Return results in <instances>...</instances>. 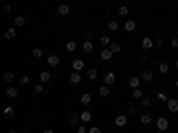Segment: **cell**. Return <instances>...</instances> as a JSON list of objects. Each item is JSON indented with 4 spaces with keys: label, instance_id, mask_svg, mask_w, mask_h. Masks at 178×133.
<instances>
[{
    "label": "cell",
    "instance_id": "6da1fadb",
    "mask_svg": "<svg viewBox=\"0 0 178 133\" xmlns=\"http://www.w3.org/2000/svg\"><path fill=\"white\" fill-rule=\"evenodd\" d=\"M155 126H157L160 132H166V130L169 128V121H168L166 117H159V119H157V123H155Z\"/></svg>",
    "mask_w": 178,
    "mask_h": 133
},
{
    "label": "cell",
    "instance_id": "7a4b0ae2",
    "mask_svg": "<svg viewBox=\"0 0 178 133\" xmlns=\"http://www.w3.org/2000/svg\"><path fill=\"white\" fill-rule=\"evenodd\" d=\"M103 82H105V85H114L116 84V75L112 71H107L105 76H103Z\"/></svg>",
    "mask_w": 178,
    "mask_h": 133
},
{
    "label": "cell",
    "instance_id": "3957f363",
    "mask_svg": "<svg viewBox=\"0 0 178 133\" xmlns=\"http://www.w3.org/2000/svg\"><path fill=\"white\" fill-rule=\"evenodd\" d=\"M127 121H128V117H127L125 114H119V116H116V119H114V124H116L118 128H123V126L127 124Z\"/></svg>",
    "mask_w": 178,
    "mask_h": 133
},
{
    "label": "cell",
    "instance_id": "277c9868",
    "mask_svg": "<svg viewBox=\"0 0 178 133\" xmlns=\"http://www.w3.org/2000/svg\"><path fill=\"white\" fill-rule=\"evenodd\" d=\"M168 110H169L171 114H177L178 112V100L177 98H171V100L168 101Z\"/></svg>",
    "mask_w": 178,
    "mask_h": 133
},
{
    "label": "cell",
    "instance_id": "5b68a950",
    "mask_svg": "<svg viewBox=\"0 0 178 133\" xmlns=\"http://www.w3.org/2000/svg\"><path fill=\"white\" fill-rule=\"evenodd\" d=\"M153 44H155V41L152 39V37H143V41H141V46L144 48V50H150V48H153Z\"/></svg>",
    "mask_w": 178,
    "mask_h": 133
},
{
    "label": "cell",
    "instance_id": "8992f818",
    "mask_svg": "<svg viewBox=\"0 0 178 133\" xmlns=\"http://www.w3.org/2000/svg\"><path fill=\"white\" fill-rule=\"evenodd\" d=\"M84 66H86V62H84L82 59H75V60H73V69H75L77 73H78V71H82V69H84Z\"/></svg>",
    "mask_w": 178,
    "mask_h": 133
},
{
    "label": "cell",
    "instance_id": "52a82bcc",
    "mask_svg": "<svg viewBox=\"0 0 178 133\" xmlns=\"http://www.w3.org/2000/svg\"><path fill=\"white\" fill-rule=\"evenodd\" d=\"M46 62H48V66H59L61 57H59V55H50V57L46 59Z\"/></svg>",
    "mask_w": 178,
    "mask_h": 133
},
{
    "label": "cell",
    "instance_id": "ba28073f",
    "mask_svg": "<svg viewBox=\"0 0 178 133\" xmlns=\"http://www.w3.org/2000/svg\"><path fill=\"white\" fill-rule=\"evenodd\" d=\"M139 84H141V80H139V76H132L130 80H128V85L136 91V89H139Z\"/></svg>",
    "mask_w": 178,
    "mask_h": 133
},
{
    "label": "cell",
    "instance_id": "9c48e42d",
    "mask_svg": "<svg viewBox=\"0 0 178 133\" xmlns=\"http://www.w3.org/2000/svg\"><path fill=\"white\" fill-rule=\"evenodd\" d=\"M112 55H114V53H112V52H111L109 48H105V50H102V53H100V57H102L103 60H111V59H112Z\"/></svg>",
    "mask_w": 178,
    "mask_h": 133
},
{
    "label": "cell",
    "instance_id": "30bf717a",
    "mask_svg": "<svg viewBox=\"0 0 178 133\" xmlns=\"http://www.w3.org/2000/svg\"><path fill=\"white\" fill-rule=\"evenodd\" d=\"M80 119H82V123H89V121L93 119V114H91L89 110H84V112L80 114Z\"/></svg>",
    "mask_w": 178,
    "mask_h": 133
},
{
    "label": "cell",
    "instance_id": "8fae6325",
    "mask_svg": "<svg viewBox=\"0 0 178 133\" xmlns=\"http://www.w3.org/2000/svg\"><path fill=\"white\" fill-rule=\"evenodd\" d=\"M93 48H94V46H93V43H91V41H84V43H82V50H84L86 53H91V52H93Z\"/></svg>",
    "mask_w": 178,
    "mask_h": 133
},
{
    "label": "cell",
    "instance_id": "7c38bea8",
    "mask_svg": "<svg viewBox=\"0 0 178 133\" xmlns=\"http://www.w3.org/2000/svg\"><path fill=\"white\" fill-rule=\"evenodd\" d=\"M143 80H144V82H152V80H153V71L144 69V71H143Z\"/></svg>",
    "mask_w": 178,
    "mask_h": 133
},
{
    "label": "cell",
    "instance_id": "4fadbf2b",
    "mask_svg": "<svg viewBox=\"0 0 178 133\" xmlns=\"http://www.w3.org/2000/svg\"><path fill=\"white\" fill-rule=\"evenodd\" d=\"M70 82H71V84H75V85H77V84H80V82H82V78H80V73H77V71H75V73H71V76H70Z\"/></svg>",
    "mask_w": 178,
    "mask_h": 133
},
{
    "label": "cell",
    "instance_id": "5bb4252c",
    "mask_svg": "<svg viewBox=\"0 0 178 133\" xmlns=\"http://www.w3.org/2000/svg\"><path fill=\"white\" fill-rule=\"evenodd\" d=\"M59 14H62V16L70 14V5H68V4H61V5H59Z\"/></svg>",
    "mask_w": 178,
    "mask_h": 133
},
{
    "label": "cell",
    "instance_id": "9a60e30c",
    "mask_svg": "<svg viewBox=\"0 0 178 133\" xmlns=\"http://www.w3.org/2000/svg\"><path fill=\"white\" fill-rule=\"evenodd\" d=\"M125 30H127V32H134V30H136V21H134V20H128V21L125 23Z\"/></svg>",
    "mask_w": 178,
    "mask_h": 133
},
{
    "label": "cell",
    "instance_id": "2e32d148",
    "mask_svg": "<svg viewBox=\"0 0 178 133\" xmlns=\"http://www.w3.org/2000/svg\"><path fill=\"white\" fill-rule=\"evenodd\" d=\"M5 94H7L9 98H16V96H18V91H16L12 85H9V87L5 89Z\"/></svg>",
    "mask_w": 178,
    "mask_h": 133
},
{
    "label": "cell",
    "instance_id": "e0dca14e",
    "mask_svg": "<svg viewBox=\"0 0 178 133\" xmlns=\"http://www.w3.org/2000/svg\"><path fill=\"white\" fill-rule=\"evenodd\" d=\"M139 121H141L143 124L148 126V124H152V116H150V114H143V116L139 117Z\"/></svg>",
    "mask_w": 178,
    "mask_h": 133
},
{
    "label": "cell",
    "instance_id": "ac0fdd59",
    "mask_svg": "<svg viewBox=\"0 0 178 133\" xmlns=\"http://www.w3.org/2000/svg\"><path fill=\"white\" fill-rule=\"evenodd\" d=\"M159 71H160L162 75H166V73L169 71V64H168V62H160V64H159Z\"/></svg>",
    "mask_w": 178,
    "mask_h": 133
},
{
    "label": "cell",
    "instance_id": "d6986e66",
    "mask_svg": "<svg viewBox=\"0 0 178 133\" xmlns=\"http://www.w3.org/2000/svg\"><path fill=\"white\" fill-rule=\"evenodd\" d=\"M109 50H111L112 53H119V52H121V46H119L118 43H111V46H109Z\"/></svg>",
    "mask_w": 178,
    "mask_h": 133
},
{
    "label": "cell",
    "instance_id": "ffe728a7",
    "mask_svg": "<svg viewBox=\"0 0 178 133\" xmlns=\"http://www.w3.org/2000/svg\"><path fill=\"white\" fill-rule=\"evenodd\" d=\"M80 103H82V105H89V103H91V94H87V92H86V94H82Z\"/></svg>",
    "mask_w": 178,
    "mask_h": 133
},
{
    "label": "cell",
    "instance_id": "44dd1931",
    "mask_svg": "<svg viewBox=\"0 0 178 133\" xmlns=\"http://www.w3.org/2000/svg\"><path fill=\"white\" fill-rule=\"evenodd\" d=\"M14 37H16V30H14V28L5 30V39H14Z\"/></svg>",
    "mask_w": 178,
    "mask_h": 133
},
{
    "label": "cell",
    "instance_id": "7402d4cb",
    "mask_svg": "<svg viewBox=\"0 0 178 133\" xmlns=\"http://www.w3.org/2000/svg\"><path fill=\"white\" fill-rule=\"evenodd\" d=\"M111 43H112V41H111L107 36H102V37H100V44H102V46H111Z\"/></svg>",
    "mask_w": 178,
    "mask_h": 133
},
{
    "label": "cell",
    "instance_id": "603a6c76",
    "mask_svg": "<svg viewBox=\"0 0 178 133\" xmlns=\"http://www.w3.org/2000/svg\"><path fill=\"white\" fill-rule=\"evenodd\" d=\"M66 50H68L70 53H73V52L77 50V43H75V41H70V43L66 44Z\"/></svg>",
    "mask_w": 178,
    "mask_h": 133
},
{
    "label": "cell",
    "instance_id": "cb8c5ba5",
    "mask_svg": "<svg viewBox=\"0 0 178 133\" xmlns=\"http://www.w3.org/2000/svg\"><path fill=\"white\" fill-rule=\"evenodd\" d=\"M111 94V89H109V85H103V87H100V96H109Z\"/></svg>",
    "mask_w": 178,
    "mask_h": 133
},
{
    "label": "cell",
    "instance_id": "d4e9b609",
    "mask_svg": "<svg viewBox=\"0 0 178 133\" xmlns=\"http://www.w3.org/2000/svg\"><path fill=\"white\" fill-rule=\"evenodd\" d=\"M14 25H16V27L25 25V18H23V16H16V18H14Z\"/></svg>",
    "mask_w": 178,
    "mask_h": 133
},
{
    "label": "cell",
    "instance_id": "484cf974",
    "mask_svg": "<svg viewBox=\"0 0 178 133\" xmlns=\"http://www.w3.org/2000/svg\"><path fill=\"white\" fill-rule=\"evenodd\" d=\"M87 76H89L91 80H96V76H98V71H96L94 68H91V69L87 71Z\"/></svg>",
    "mask_w": 178,
    "mask_h": 133
},
{
    "label": "cell",
    "instance_id": "4316f807",
    "mask_svg": "<svg viewBox=\"0 0 178 133\" xmlns=\"http://www.w3.org/2000/svg\"><path fill=\"white\" fill-rule=\"evenodd\" d=\"M39 78H41V82H43V84H46V82L50 80V73H48V71H43V73L39 75Z\"/></svg>",
    "mask_w": 178,
    "mask_h": 133
},
{
    "label": "cell",
    "instance_id": "83f0119b",
    "mask_svg": "<svg viewBox=\"0 0 178 133\" xmlns=\"http://www.w3.org/2000/svg\"><path fill=\"white\" fill-rule=\"evenodd\" d=\"M141 107H143V108H150V107H152V100H148V98L141 100Z\"/></svg>",
    "mask_w": 178,
    "mask_h": 133
},
{
    "label": "cell",
    "instance_id": "f1b7e54d",
    "mask_svg": "<svg viewBox=\"0 0 178 133\" xmlns=\"http://www.w3.org/2000/svg\"><path fill=\"white\" fill-rule=\"evenodd\" d=\"M12 114H14V110H12V107H7L5 110H4V117H12Z\"/></svg>",
    "mask_w": 178,
    "mask_h": 133
},
{
    "label": "cell",
    "instance_id": "f546056e",
    "mask_svg": "<svg viewBox=\"0 0 178 133\" xmlns=\"http://www.w3.org/2000/svg\"><path fill=\"white\" fill-rule=\"evenodd\" d=\"M118 14H121V16H127V14H128V7H127V5H121V7L118 9Z\"/></svg>",
    "mask_w": 178,
    "mask_h": 133
},
{
    "label": "cell",
    "instance_id": "4dcf8cb0",
    "mask_svg": "<svg viewBox=\"0 0 178 133\" xmlns=\"http://www.w3.org/2000/svg\"><path fill=\"white\" fill-rule=\"evenodd\" d=\"M4 80H5V82H12V80H14V73H12V71L5 73V75H4Z\"/></svg>",
    "mask_w": 178,
    "mask_h": 133
},
{
    "label": "cell",
    "instance_id": "1f68e13d",
    "mask_svg": "<svg viewBox=\"0 0 178 133\" xmlns=\"http://www.w3.org/2000/svg\"><path fill=\"white\" fill-rule=\"evenodd\" d=\"M132 96H134V98H136V100H141V98H143V89H136V91H134V94H132Z\"/></svg>",
    "mask_w": 178,
    "mask_h": 133
},
{
    "label": "cell",
    "instance_id": "d6a6232c",
    "mask_svg": "<svg viewBox=\"0 0 178 133\" xmlns=\"http://www.w3.org/2000/svg\"><path fill=\"white\" fill-rule=\"evenodd\" d=\"M32 55H34L36 59H39V57H43V52H41L39 48H34V50H32Z\"/></svg>",
    "mask_w": 178,
    "mask_h": 133
},
{
    "label": "cell",
    "instance_id": "836d02e7",
    "mask_svg": "<svg viewBox=\"0 0 178 133\" xmlns=\"http://www.w3.org/2000/svg\"><path fill=\"white\" fill-rule=\"evenodd\" d=\"M157 100H159V101H169L168 96H166L164 92H157Z\"/></svg>",
    "mask_w": 178,
    "mask_h": 133
},
{
    "label": "cell",
    "instance_id": "e575fe53",
    "mask_svg": "<svg viewBox=\"0 0 178 133\" xmlns=\"http://www.w3.org/2000/svg\"><path fill=\"white\" fill-rule=\"evenodd\" d=\"M109 28H111V30H118V21L111 20V21H109Z\"/></svg>",
    "mask_w": 178,
    "mask_h": 133
},
{
    "label": "cell",
    "instance_id": "d590c367",
    "mask_svg": "<svg viewBox=\"0 0 178 133\" xmlns=\"http://www.w3.org/2000/svg\"><path fill=\"white\" fill-rule=\"evenodd\" d=\"M80 119V116H77V114H73V116H70V124H75L77 121Z\"/></svg>",
    "mask_w": 178,
    "mask_h": 133
},
{
    "label": "cell",
    "instance_id": "8d00e7d4",
    "mask_svg": "<svg viewBox=\"0 0 178 133\" xmlns=\"http://www.w3.org/2000/svg\"><path fill=\"white\" fill-rule=\"evenodd\" d=\"M20 82H21V85H27V84H29V82H30V78H29V76H27V75H23V76H21V78H20Z\"/></svg>",
    "mask_w": 178,
    "mask_h": 133
},
{
    "label": "cell",
    "instance_id": "74e56055",
    "mask_svg": "<svg viewBox=\"0 0 178 133\" xmlns=\"http://www.w3.org/2000/svg\"><path fill=\"white\" fill-rule=\"evenodd\" d=\"M162 44H164V41H162L160 37H157V39H155V46H157V48H160Z\"/></svg>",
    "mask_w": 178,
    "mask_h": 133
},
{
    "label": "cell",
    "instance_id": "f35d334b",
    "mask_svg": "<svg viewBox=\"0 0 178 133\" xmlns=\"http://www.w3.org/2000/svg\"><path fill=\"white\" fill-rule=\"evenodd\" d=\"M34 91H36V92H37V94H39V92H43V91H45V87H43V85H39V84H37V85H36V87H34Z\"/></svg>",
    "mask_w": 178,
    "mask_h": 133
},
{
    "label": "cell",
    "instance_id": "ab89813d",
    "mask_svg": "<svg viewBox=\"0 0 178 133\" xmlns=\"http://www.w3.org/2000/svg\"><path fill=\"white\" fill-rule=\"evenodd\" d=\"M87 132H89V130H87L86 126H78V128H77V133H87Z\"/></svg>",
    "mask_w": 178,
    "mask_h": 133
},
{
    "label": "cell",
    "instance_id": "60d3db41",
    "mask_svg": "<svg viewBox=\"0 0 178 133\" xmlns=\"http://www.w3.org/2000/svg\"><path fill=\"white\" fill-rule=\"evenodd\" d=\"M171 48H178V37H173V39H171Z\"/></svg>",
    "mask_w": 178,
    "mask_h": 133
},
{
    "label": "cell",
    "instance_id": "b9f144b4",
    "mask_svg": "<svg viewBox=\"0 0 178 133\" xmlns=\"http://www.w3.org/2000/svg\"><path fill=\"white\" fill-rule=\"evenodd\" d=\"M89 133H102V130L98 126H94V128H89Z\"/></svg>",
    "mask_w": 178,
    "mask_h": 133
},
{
    "label": "cell",
    "instance_id": "7bdbcfd3",
    "mask_svg": "<svg viewBox=\"0 0 178 133\" xmlns=\"http://www.w3.org/2000/svg\"><path fill=\"white\" fill-rule=\"evenodd\" d=\"M4 11H5V12H11V5H4Z\"/></svg>",
    "mask_w": 178,
    "mask_h": 133
},
{
    "label": "cell",
    "instance_id": "ee69618b",
    "mask_svg": "<svg viewBox=\"0 0 178 133\" xmlns=\"http://www.w3.org/2000/svg\"><path fill=\"white\" fill-rule=\"evenodd\" d=\"M43 133H53V130H52V128H46V130H45Z\"/></svg>",
    "mask_w": 178,
    "mask_h": 133
},
{
    "label": "cell",
    "instance_id": "f6af8a7d",
    "mask_svg": "<svg viewBox=\"0 0 178 133\" xmlns=\"http://www.w3.org/2000/svg\"><path fill=\"white\" fill-rule=\"evenodd\" d=\"M155 133H164V132H160V130H157V132H155Z\"/></svg>",
    "mask_w": 178,
    "mask_h": 133
},
{
    "label": "cell",
    "instance_id": "bcb514c9",
    "mask_svg": "<svg viewBox=\"0 0 178 133\" xmlns=\"http://www.w3.org/2000/svg\"><path fill=\"white\" fill-rule=\"evenodd\" d=\"M175 85H177V87H178V80H177V84H175Z\"/></svg>",
    "mask_w": 178,
    "mask_h": 133
},
{
    "label": "cell",
    "instance_id": "7dc6e473",
    "mask_svg": "<svg viewBox=\"0 0 178 133\" xmlns=\"http://www.w3.org/2000/svg\"><path fill=\"white\" fill-rule=\"evenodd\" d=\"M9 133H16V132H14V130H12V132H9Z\"/></svg>",
    "mask_w": 178,
    "mask_h": 133
},
{
    "label": "cell",
    "instance_id": "c3c4849f",
    "mask_svg": "<svg viewBox=\"0 0 178 133\" xmlns=\"http://www.w3.org/2000/svg\"><path fill=\"white\" fill-rule=\"evenodd\" d=\"M177 69H178V60H177Z\"/></svg>",
    "mask_w": 178,
    "mask_h": 133
}]
</instances>
